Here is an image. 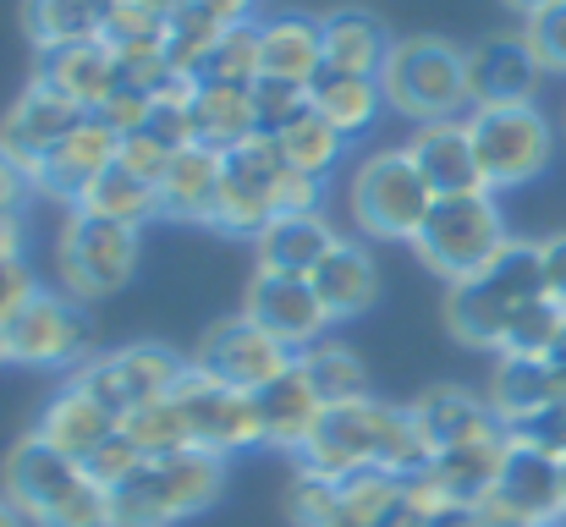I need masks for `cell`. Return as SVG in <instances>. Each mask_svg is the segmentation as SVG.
<instances>
[{
  "label": "cell",
  "mask_w": 566,
  "mask_h": 527,
  "mask_svg": "<svg viewBox=\"0 0 566 527\" xmlns=\"http://www.w3.org/2000/svg\"><path fill=\"white\" fill-rule=\"evenodd\" d=\"M303 473L314 478H358V473H390L407 478L429 462V445L412 423L407 407H385V401H347V407H325L314 440L297 451Z\"/></svg>",
  "instance_id": "1"
},
{
  "label": "cell",
  "mask_w": 566,
  "mask_h": 527,
  "mask_svg": "<svg viewBox=\"0 0 566 527\" xmlns=\"http://www.w3.org/2000/svg\"><path fill=\"white\" fill-rule=\"evenodd\" d=\"M6 500L33 527H111V489H99L83 462L39 434H22L6 456Z\"/></svg>",
  "instance_id": "2"
},
{
  "label": "cell",
  "mask_w": 566,
  "mask_h": 527,
  "mask_svg": "<svg viewBox=\"0 0 566 527\" xmlns=\"http://www.w3.org/2000/svg\"><path fill=\"white\" fill-rule=\"evenodd\" d=\"M545 297V270H539V247L534 242H506L479 275L457 281L446 292V325L462 347L501 351L512 319Z\"/></svg>",
  "instance_id": "3"
},
{
  "label": "cell",
  "mask_w": 566,
  "mask_h": 527,
  "mask_svg": "<svg viewBox=\"0 0 566 527\" xmlns=\"http://www.w3.org/2000/svg\"><path fill=\"white\" fill-rule=\"evenodd\" d=\"M226 489V456L214 451H171L144 456V467L111 489V527H177L209 512Z\"/></svg>",
  "instance_id": "4"
},
{
  "label": "cell",
  "mask_w": 566,
  "mask_h": 527,
  "mask_svg": "<svg viewBox=\"0 0 566 527\" xmlns=\"http://www.w3.org/2000/svg\"><path fill=\"white\" fill-rule=\"evenodd\" d=\"M385 105L412 116L418 127L434 122H462L473 110L468 99V50L446 44V39H396L390 61L379 72Z\"/></svg>",
  "instance_id": "5"
},
{
  "label": "cell",
  "mask_w": 566,
  "mask_h": 527,
  "mask_svg": "<svg viewBox=\"0 0 566 527\" xmlns=\"http://www.w3.org/2000/svg\"><path fill=\"white\" fill-rule=\"evenodd\" d=\"M506 242L512 236H506V214H501L495 192H457V198H434L429 220L412 236V253L457 286V281L479 275Z\"/></svg>",
  "instance_id": "6"
},
{
  "label": "cell",
  "mask_w": 566,
  "mask_h": 527,
  "mask_svg": "<svg viewBox=\"0 0 566 527\" xmlns=\"http://www.w3.org/2000/svg\"><path fill=\"white\" fill-rule=\"evenodd\" d=\"M55 264H61V286L72 303H99L111 292H122L138 270V231L122 225V220H99V214H83L72 209V220L61 225V247H55Z\"/></svg>",
  "instance_id": "7"
},
{
  "label": "cell",
  "mask_w": 566,
  "mask_h": 527,
  "mask_svg": "<svg viewBox=\"0 0 566 527\" xmlns=\"http://www.w3.org/2000/svg\"><path fill=\"white\" fill-rule=\"evenodd\" d=\"M429 209H434V192L407 149L369 155L353 176V220L379 242H412Z\"/></svg>",
  "instance_id": "8"
},
{
  "label": "cell",
  "mask_w": 566,
  "mask_h": 527,
  "mask_svg": "<svg viewBox=\"0 0 566 527\" xmlns=\"http://www.w3.org/2000/svg\"><path fill=\"white\" fill-rule=\"evenodd\" d=\"M484 527H556L566 517V467L562 456L512 434L495 489L473 506Z\"/></svg>",
  "instance_id": "9"
},
{
  "label": "cell",
  "mask_w": 566,
  "mask_h": 527,
  "mask_svg": "<svg viewBox=\"0 0 566 527\" xmlns=\"http://www.w3.org/2000/svg\"><path fill=\"white\" fill-rule=\"evenodd\" d=\"M188 379V357H177L171 347H122V351H94L72 384H83L116 423L177 396V384Z\"/></svg>",
  "instance_id": "10"
},
{
  "label": "cell",
  "mask_w": 566,
  "mask_h": 527,
  "mask_svg": "<svg viewBox=\"0 0 566 527\" xmlns=\"http://www.w3.org/2000/svg\"><path fill=\"white\" fill-rule=\"evenodd\" d=\"M473 155L490 192L523 187L528 176L545 171L551 160V122L534 105H495V110H468Z\"/></svg>",
  "instance_id": "11"
},
{
  "label": "cell",
  "mask_w": 566,
  "mask_h": 527,
  "mask_svg": "<svg viewBox=\"0 0 566 527\" xmlns=\"http://www.w3.org/2000/svg\"><path fill=\"white\" fill-rule=\"evenodd\" d=\"M192 373L226 384V390H242V396H259L264 384H275L281 373L297 368V351L281 347L270 330H259L248 314L242 319H220L198 347L188 351Z\"/></svg>",
  "instance_id": "12"
},
{
  "label": "cell",
  "mask_w": 566,
  "mask_h": 527,
  "mask_svg": "<svg viewBox=\"0 0 566 527\" xmlns=\"http://www.w3.org/2000/svg\"><path fill=\"white\" fill-rule=\"evenodd\" d=\"M6 362H88L94 357V325L88 308L66 292H33L11 319H0Z\"/></svg>",
  "instance_id": "13"
},
{
  "label": "cell",
  "mask_w": 566,
  "mask_h": 527,
  "mask_svg": "<svg viewBox=\"0 0 566 527\" xmlns=\"http://www.w3.org/2000/svg\"><path fill=\"white\" fill-rule=\"evenodd\" d=\"M286 171L275 138H253L242 149L226 155V171H220V198H214V220L220 231H237V236H264L275 225V181Z\"/></svg>",
  "instance_id": "14"
},
{
  "label": "cell",
  "mask_w": 566,
  "mask_h": 527,
  "mask_svg": "<svg viewBox=\"0 0 566 527\" xmlns=\"http://www.w3.org/2000/svg\"><path fill=\"white\" fill-rule=\"evenodd\" d=\"M242 314L292 351H308L314 341H325V325H331V314H325L314 281H308V275H281V270H259V275L248 281Z\"/></svg>",
  "instance_id": "15"
},
{
  "label": "cell",
  "mask_w": 566,
  "mask_h": 527,
  "mask_svg": "<svg viewBox=\"0 0 566 527\" xmlns=\"http://www.w3.org/2000/svg\"><path fill=\"white\" fill-rule=\"evenodd\" d=\"M177 407H182V418H188L192 445H198V451H214V456L231 462L237 451L259 445V412H253V396L226 390V384L192 373V362H188V379L177 384Z\"/></svg>",
  "instance_id": "16"
},
{
  "label": "cell",
  "mask_w": 566,
  "mask_h": 527,
  "mask_svg": "<svg viewBox=\"0 0 566 527\" xmlns=\"http://www.w3.org/2000/svg\"><path fill=\"white\" fill-rule=\"evenodd\" d=\"M412 423L429 445V456L440 451H468V445H495V440H512V429L501 423V412L490 407V396H468L457 384H440V390H423L412 407Z\"/></svg>",
  "instance_id": "17"
},
{
  "label": "cell",
  "mask_w": 566,
  "mask_h": 527,
  "mask_svg": "<svg viewBox=\"0 0 566 527\" xmlns=\"http://www.w3.org/2000/svg\"><path fill=\"white\" fill-rule=\"evenodd\" d=\"M83 116H88V110H77V105L61 99L55 88L33 83V88L11 105V116H6V127H0V155L17 160L22 171L33 176L77 127H83Z\"/></svg>",
  "instance_id": "18"
},
{
  "label": "cell",
  "mask_w": 566,
  "mask_h": 527,
  "mask_svg": "<svg viewBox=\"0 0 566 527\" xmlns=\"http://www.w3.org/2000/svg\"><path fill=\"white\" fill-rule=\"evenodd\" d=\"M539 61L528 50L523 33H495V39H479L468 50V99L473 110H495V105H534V88H539Z\"/></svg>",
  "instance_id": "19"
},
{
  "label": "cell",
  "mask_w": 566,
  "mask_h": 527,
  "mask_svg": "<svg viewBox=\"0 0 566 527\" xmlns=\"http://www.w3.org/2000/svg\"><path fill=\"white\" fill-rule=\"evenodd\" d=\"M44 88H55L61 99H72L77 110H99L116 88H122V61L105 39H83V44H55L39 50V77Z\"/></svg>",
  "instance_id": "20"
},
{
  "label": "cell",
  "mask_w": 566,
  "mask_h": 527,
  "mask_svg": "<svg viewBox=\"0 0 566 527\" xmlns=\"http://www.w3.org/2000/svg\"><path fill=\"white\" fill-rule=\"evenodd\" d=\"M122 160V133L116 127H105L99 116H83V127L39 166V171L28 176L39 192H50V198H66L72 209H77V198L99 181V176L111 171Z\"/></svg>",
  "instance_id": "21"
},
{
  "label": "cell",
  "mask_w": 566,
  "mask_h": 527,
  "mask_svg": "<svg viewBox=\"0 0 566 527\" xmlns=\"http://www.w3.org/2000/svg\"><path fill=\"white\" fill-rule=\"evenodd\" d=\"M412 166L423 171L434 198H457V192H490L484 171H479V155H473V133H468V116L462 122H434V127H418L412 144H407Z\"/></svg>",
  "instance_id": "22"
},
{
  "label": "cell",
  "mask_w": 566,
  "mask_h": 527,
  "mask_svg": "<svg viewBox=\"0 0 566 527\" xmlns=\"http://www.w3.org/2000/svg\"><path fill=\"white\" fill-rule=\"evenodd\" d=\"M562 401H566V379L551 357H495L490 407L501 412L506 429H523V423H534L539 412H551Z\"/></svg>",
  "instance_id": "23"
},
{
  "label": "cell",
  "mask_w": 566,
  "mask_h": 527,
  "mask_svg": "<svg viewBox=\"0 0 566 527\" xmlns=\"http://www.w3.org/2000/svg\"><path fill=\"white\" fill-rule=\"evenodd\" d=\"M253 412H259V445H270V451H303L314 440L319 418H325V401L308 384V373L292 368V373H281L275 384H264L253 396Z\"/></svg>",
  "instance_id": "24"
},
{
  "label": "cell",
  "mask_w": 566,
  "mask_h": 527,
  "mask_svg": "<svg viewBox=\"0 0 566 527\" xmlns=\"http://www.w3.org/2000/svg\"><path fill=\"white\" fill-rule=\"evenodd\" d=\"M220 171L226 155L209 144H188L166 176H160V220H214V198H220Z\"/></svg>",
  "instance_id": "25"
},
{
  "label": "cell",
  "mask_w": 566,
  "mask_h": 527,
  "mask_svg": "<svg viewBox=\"0 0 566 527\" xmlns=\"http://www.w3.org/2000/svg\"><path fill=\"white\" fill-rule=\"evenodd\" d=\"M116 429H122V423H116V418H111L83 384H66V390L39 412V429H33V434L50 440L55 451H66L72 462H88Z\"/></svg>",
  "instance_id": "26"
},
{
  "label": "cell",
  "mask_w": 566,
  "mask_h": 527,
  "mask_svg": "<svg viewBox=\"0 0 566 527\" xmlns=\"http://www.w3.org/2000/svg\"><path fill=\"white\" fill-rule=\"evenodd\" d=\"M259 55H264V77L281 83H314L325 72V33L314 17H270L259 22Z\"/></svg>",
  "instance_id": "27"
},
{
  "label": "cell",
  "mask_w": 566,
  "mask_h": 527,
  "mask_svg": "<svg viewBox=\"0 0 566 527\" xmlns=\"http://www.w3.org/2000/svg\"><path fill=\"white\" fill-rule=\"evenodd\" d=\"M192 138L231 155L259 138L253 116V88H226V83H192Z\"/></svg>",
  "instance_id": "28"
},
{
  "label": "cell",
  "mask_w": 566,
  "mask_h": 527,
  "mask_svg": "<svg viewBox=\"0 0 566 527\" xmlns=\"http://www.w3.org/2000/svg\"><path fill=\"white\" fill-rule=\"evenodd\" d=\"M308 281H314V292H319V303H325L331 319H353V314H364L379 297L375 259H369L358 242H347V236L325 253V264H319Z\"/></svg>",
  "instance_id": "29"
},
{
  "label": "cell",
  "mask_w": 566,
  "mask_h": 527,
  "mask_svg": "<svg viewBox=\"0 0 566 527\" xmlns=\"http://www.w3.org/2000/svg\"><path fill=\"white\" fill-rule=\"evenodd\" d=\"M319 33H325V66L336 72H358V77H379L385 61H390V33L379 28V17L369 11H331L319 17Z\"/></svg>",
  "instance_id": "30"
},
{
  "label": "cell",
  "mask_w": 566,
  "mask_h": 527,
  "mask_svg": "<svg viewBox=\"0 0 566 527\" xmlns=\"http://www.w3.org/2000/svg\"><path fill=\"white\" fill-rule=\"evenodd\" d=\"M342 236L331 231L325 214H286L259 236V270H281V275H314L325 264V253Z\"/></svg>",
  "instance_id": "31"
},
{
  "label": "cell",
  "mask_w": 566,
  "mask_h": 527,
  "mask_svg": "<svg viewBox=\"0 0 566 527\" xmlns=\"http://www.w3.org/2000/svg\"><path fill=\"white\" fill-rule=\"evenodd\" d=\"M111 11H116V0H28L22 22H28V39L39 50H55V44L105 39Z\"/></svg>",
  "instance_id": "32"
},
{
  "label": "cell",
  "mask_w": 566,
  "mask_h": 527,
  "mask_svg": "<svg viewBox=\"0 0 566 527\" xmlns=\"http://www.w3.org/2000/svg\"><path fill=\"white\" fill-rule=\"evenodd\" d=\"M308 94H314V110H319L331 127H342L347 138H353V133H364V127H369V122L379 116V105H385V88H379V77L336 72V66H325V72L308 83Z\"/></svg>",
  "instance_id": "33"
},
{
  "label": "cell",
  "mask_w": 566,
  "mask_h": 527,
  "mask_svg": "<svg viewBox=\"0 0 566 527\" xmlns=\"http://www.w3.org/2000/svg\"><path fill=\"white\" fill-rule=\"evenodd\" d=\"M506 445H512V440L468 445V451H440V456H429V473H434V484L446 489L451 506H479V500L495 489V478H501Z\"/></svg>",
  "instance_id": "34"
},
{
  "label": "cell",
  "mask_w": 566,
  "mask_h": 527,
  "mask_svg": "<svg viewBox=\"0 0 566 527\" xmlns=\"http://www.w3.org/2000/svg\"><path fill=\"white\" fill-rule=\"evenodd\" d=\"M77 209L83 214H99V220H122V225L138 231L144 220H160V187L144 181V176H133L127 166H111L77 198Z\"/></svg>",
  "instance_id": "35"
},
{
  "label": "cell",
  "mask_w": 566,
  "mask_h": 527,
  "mask_svg": "<svg viewBox=\"0 0 566 527\" xmlns=\"http://www.w3.org/2000/svg\"><path fill=\"white\" fill-rule=\"evenodd\" d=\"M297 368L308 373V384L319 390L325 407H347V401H369V373L358 362V351L342 341H314L308 351H297Z\"/></svg>",
  "instance_id": "36"
},
{
  "label": "cell",
  "mask_w": 566,
  "mask_h": 527,
  "mask_svg": "<svg viewBox=\"0 0 566 527\" xmlns=\"http://www.w3.org/2000/svg\"><path fill=\"white\" fill-rule=\"evenodd\" d=\"M275 149H281V160L292 166V171H303V176H325L342 166V155H347V133L342 127H331L319 110H308L303 122H292L281 138H275Z\"/></svg>",
  "instance_id": "37"
},
{
  "label": "cell",
  "mask_w": 566,
  "mask_h": 527,
  "mask_svg": "<svg viewBox=\"0 0 566 527\" xmlns=\"http://www.w3.org/2000/svg\"><path fill=\"white\" fill-rule=\"evenodd\" d=\"M264 77V55H259V22H237L220 33V44L209 50V61L198 66L192 83H226V88H253Z\"/></svg>",
  "instance_id": "38"
},
{
  "label": "cell",
  "mask_w": 566,
  "mask_h": 527,
  "mask_svg": "<svg viewBox=\"0 0 566 527\" xmlns=\"http://www.w3.org/2000/svg\"><path fill=\"white\" fill-rule=\"evenodd\" d=\"M220 33H226V22H214V17L198 11V6H182V11L166 22V66L192 83L198 66L209 61V50L220 44Z\"/></svg>",
  "instance_id": "39"
},
{
  "label": "cell",
  "mask_w": 566,
  "mask_h": 527,
  "mask_svg": "<svg viewBox=\"0 0 566 527\" xmlns=\"http://www.w3.org/2000/svg\"><path fill=\"white\" fill-rule=\"evenodd\" d=\"M166 22L160 11H149L144 0H116L111 22H105V44L122 55V61H138V55H166Z\"/></svg>",
  "instance_id": "40"
},
{
  "label": "cell",
  "mask_w": 566,
  "mask_h": 527,
  "mask_svg": "<svg viewBox=\"0 0 566 527\" xmlns=\"http://www.w3.org/2000/svg\"><path fill=\"white\" fill-rule=\"evenodd\" d=\"M122 434H127L144 456L192 451V429H188V418H182V407H177V396H166V401H155V407H144V412L122 418Z\"/></svg>",
  "instance_id": "41"
},
{
  "label": "cell",
  "mask_w": 566,
  "mask_h": 527,
  "mask_svg": "<svg viewBox=\"0 0 566 527\" xmlns=\"http://www.w3.org/2000/svg\"><path fill=\"white\" fill-rule=\"evenodd\" d=\"M562 336H566V308L556 297H534V303L512 319L501 357H551V351L562 347Z\"/></svg>",
  "instance_id": "42"
},
{
  "label": "cell",
  "mask_w": 566,
  "mask_h": 527,
  "mask_svg": "<svg viewBox=\"0 0 566 527\" xmlns=\"http://www.w3.org/2000/svg\"><path fill=\"white\" fill-rule=\"evenodd\" d=\"M314 110L308 83H281V77H259L253 83V116H259V138H281L292 122H303Z\"/></svg>",
  "instance_id": "43"
},
{
  "label": "cell",
  "mask_w": 566,
  "mask_h": 527,
  "mask_svg": "<svg viewBox=\"0 0 566 527\" xmlns=\"http://www.w3.org/2000/svg\"><path fill=\"white\" fill-rule=\"evenodd\" d=\"M523 39L545 72H566V0H551L534 17H523Z\"/></svg>",
  "instance_id": "44"
},
{
  "label": "cell",
  "mask_w": 566,
  "mask_h": 527,
  "mask_svg": "<svg viewBox=\"0 0 566 527\" xmlns=\"http://www.w3.org/2000/svg\"><path fill=\"white\" fill-rule=\"evenodd\" d=\"M138 467H144V451H138V445H133L122 429H116V434H111V440H105V445H99L88 462H83V473H88L99 489H116V484H127Z\"/></svg>",
  "instance_id": "45"
},
{
  "label": "cell",
  "mask_w": 566,
  "mask_h": 527,
  "mask_svg": "<svg viewBox=\"0 0 566 527\" xmlns=\"http://www.w3.org/2000/svg\"><path fill=\"white\" fill-rule=\"evenodd\" d=\"M286 214H319V176H303V171H281L275 181V220Z\"/></svg>",
  "instance_id": "46"
},
{
  "label": "cell",
  "mask_w": 566,
  "mask_h": 527,
  "mask_svg": "<svg viewBox=\"0 0 566 527\" xmlns=\"http://www.w3.org/2000/svg\"><path fill=\"white\" fill-rule=\"evenodd\" d=\"M539 270H545V297H556L566 308V231L539 242Z\"/></svg>",
  "instance_id": "47"
},
{
  "label": "cell",
  "mask_w": 566,
  "mask_h": 527,
  "mask_svg": "<svg viewBox=\"0 0 566 527\" xmlns=\"http://www.w3.org/2000/svg\"><path fill=\"white\" fill-rule=\"evenodd\" d=\"M198 11H209L214 22H226V28H237V22H253V11H259V0H192Z\"/></svg>",
  "instance_id": "48"
},
{
  "label": "cell",
  "mask_w": 566,
  "mask_h": 527,
  "mask_svg": "<svg viewBox=\"0 0 566 527\" xmlns=\"http://www.w3.org/2000/svg\"><path fill=\"white\" fill-rule=\"evenodd\" d=\"M22 187H28V171H22L17 160H6V155H0V214H11V209H17Z\"/></svg>",
  "instance_id": "49"
},
{
  "label": "cell",
  "mask_w": 566,
  "mask_h": 527,
  "mask_svg": "<svg viewBox=\"0 0 566 527\" xmlns=\"http://www.w3.org/2000/svg\"><path fill=\"white\" fill-rule=\"evenodd\" d=\"M429 527H484V517H479L473 506H451V512L429 517Z\"/></svg>",
  "instance_id": "50"
},
{
  "label": "cell",
  "mask_w": 566,
  "mask_h": 527,
  "mask_svg": "<svg viewBox=\"0 0 566 527\" xmlns=\"http://www.w3.org/2000/svg\"><path fill=\"white\" fill-rule=\"evenodd\" d=\"M17 247H22L17 220H11V214H0V264H17Z\"/></svg>",
  "instance_id": "51"
},
{
  "label": "cell",
  "mask_w": 566,
  "mask_h": 527,
  "mask_svg": "<svg viewBox=\"0 0 566 527\" xmlns=\"http://www.w3.org/2000/svg\"><path fill=\"white\" fill-rule=\"evenodd\" d=\"M0 527H33V523H28V517H22V512L6 500V495H0Z\"/></svg>",
  "instance_id": "52"
},
{
  "label": "cell",
  "mask_w": 566,
  "mask_h": 527,
  "mask_svg": "<svg viewBox=\"0 0 566 527\" xmlns=\"http://www.w3.org/2000/svg\"><path fill=\"white\" fill-rule=\"evenodd\" d=\"M385 527H429V523H423L418 512H407V500H401V512H396V517H390Z\"/></svg>",
  "instance_id": "53"
},
{
  "label": "cell",
  "mask_w": 566,
  "mask_h": 527,
  "mask_svg": "<svg viewBox=\"0 0 566 527\" xmlns=\"http://www.w3.org/2000/svg\"><path fill=\"white\" fill-rule=\"evenodd\" d=\"M144 6H149V11H160V17H177V11L192 6V0H144Z\"/></svg>",
  "instance_id": "54"
},
{
  "label": "cell",
  "mask_w": 566,
  "mask_h": 527,
  "mask_svg": "<svg viewBox=\"0 0 566 527\" xmlns=\"http://www.w3.org/2000/svg\"><path fill=\"white\" fill-rule=\"evenodd\" d=\"M506 6H512V11H523V17H534V11H539V6H551V0H506Z\"/></svg>",
  "instance_id": "55"
},
{
  "label": "cell",
  "mask_w": 566,
  "mask_h": 527,
  "mask_svg": "<svg viewBox=\"0 0 566 527\" xmlns=\"http://www.w3.org/2000/svg\"><path fill=\"white\" fill-rule=\"evenodd\" d=\"M551 362H556V368H562V379H566V336H562V347L551 351Z\"/></svg>",
  "instance_id": "56"
},
{
  "label": "cell",
  "mask_w": 566,
  "mask_h": 527,
  "mask_svg": "<svg viewBox=\"0 0 566 527\" xmlns=\"http://www.w3.org/2000/svg\"><path fill=\"white\" fill-rule=\"evenodd\" d=\"M0 362H6V336H0Z\"/></svg>",
  "instance_id": "57"
},
{
  "label": "cell",
  "mask_w": 566,
  "mask_h": 527,
  "mask_svg": "<svg viewBox=\"0 0 566 527\" xmlns=\"http://www.w3.org/2000/svg\"><path fill=\"white\" fill-rule=\"evenodd\" d=\"M562 467H566V456H562Z\"/></svg>",
  "instance_id": "58"
}]
</instances>
